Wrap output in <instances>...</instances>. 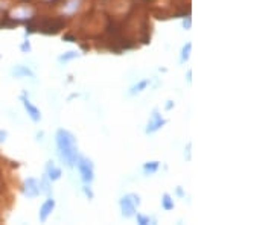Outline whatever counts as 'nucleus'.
<instances>
[{"instance_id": "aec40b11", "label": "nucleus", "mask_w": 274, "mask_h": 225, "mask_svg": "<svg viewBox=\"0 0 274 225\" xmlns=\"http://www.w3.org/2000/svg\"><path fill=\"white\" fill-rule=\"evenodd\" d=\"M20 52L22 53H31L32 52V45L29 42V38H25L22 45H20Z\"/></svg>"}, {"instance_id": "f03ea898", "label": "nucleus", "mask_w": 274, "mask_h": 225, "mask_svg": "<svg viewBox=\"0 0 274 225\" xmlns=\"http://www.w3.org/2000/svg\"><path fill=\"white\" fill-rule=\"evenodd\" d=\"M75 168L78 169L79 178L84 184H92L95 181V165L89 157L79 154L75 163Z\"/></svg>"}, {"instance_id": "a211bd4d", "label": "nucleus", "mask_w": 274, "mask_h": 225, "mask_svg": "<svg viewBox=\"0 0 274 225\" xmlns=\"http://www.w3.org/2000/svg\"><path fill=\"white\" fill-rule=\"evenodd\" d=\"M79 5H81V0H67L66 5L62 6V12L67 14V15H72L78 11Z\"/></svg>"}, {"instance_id": "f257e3e1", "label": "nucleus", "mask_w": 274, "mask_h": 225, "mask_svg": "<svg viewBox=\"0 0 274 225\" xmlns=\"http://www.w3.org/2000/svg\"><path fill=\"white\" fill-rule=\"evenodd\" d=\"M55 145H56V152L62 165L67 168H75V163L78 160L79 151H78V141L76 137L72 131L59 128L55 133Z\"/></svg>"}, {"instance_id": "20e7f679", "label": "nucleus", "mask_w": 274, "mask_h": 225, "mask_svg": "<svg viewBox=\"0 0 274 225\" xmlns=\"http://www.w3.org/2000/svg\"><path fill=\"white\" fill-rule=\"evenodd\" d=\"M167 124V120L162 116V113L159 111V108H154L153 113L150 114V119H148V124H146V128H145V134H156L157 131H160L164 125Z\"/></svg>"}, {"instance_id": "2eb2a0df", "label": "nucleus", "mask_w": 274, "mask_h": 225, "mask_svg": "<svg viewBox=\"0 0 274 225\" xmlns=\"http://www.w3.org/2000/svg\"><path fill=\"white\" fill-rule=\"evenodd\" d=\"M79 56H81V53L78 50H67L64 53H61L56 59H58L59 64H66V63H70V61H73Z\"/></svg>"}, {"instance_id": "4be33fe9", "label": "nucleus", "mask_w": 274, "mask_h": 225, "mask_svg": "<svg viewBox=\"0 0 274 225\" xmlns=\"http://www.w3.org/2000/svg\"><path fill=\"white\" fill-rule=\"evenodd\" d=\"M191 146H192V143L189 141V143H187V146L184 148V158H186L187 161L191 160Z\"/></svg>"}, {"instance_id": "f3484780", "label": "nucleus", "mask_w": 274, "mask_h": 225, "mask_svg": "<svg viewBox=\"0 0 274 225\" xmlns=\"http://www.w3.org/2000/svg\"><path fill=\"white\" fill-rule=\"evenodd\" d=\"M134 219L139 225H150V224H157V219L154 216L150 215H143V213H137L134 215Z\"/></svg>"}, {"instance_id": "c85d7f7f", "label": "nucleus", "mask_w": 274, "mask_h": 225, "mask_svg": "<svg viewBox=\"0 0 274 225\" xmlns=\"http://www.w3.org/2000/svg\"><path fill=\"white\" fill-rule=\"evenodd\" d=\"M0 58H2V53H0Z\"/></svg>"}, {"instance_id": "1a4fd4ad", "label": "nucleus", "mask_w": 274, "mask_h": 225, "mask_svg": "<svg viewBox=\"0 0 274 225\" xmlns=\"http://www.w3.org/2000/svg\"><path fill=\"white\" fill-rule=\"evenodd\" d=\"M45 175H46L52 182H55V181L61 180V177H62V169H61L59 166H56V163H55L54 160H49V161L46 163V166H45Z\"/></svg>"}, {"instance_id": "6ab92c4d", "label": "nucleus", "mask_w": 274, "mask_h": 225, "mask_svg": "<svg viewBox=\"0 0 274 225\" xmlns=\"http://www.w3.org/2000/svg\"><path fill=\"white\" fill-rule=\"evenodd\" d=\"M82 192H84V195H86V198L89 201H93L95 199V192L92 190V184H84V186H82Z\"/></svg>"}, {"instance_id": "b1692460", "label": "nucleus", "mask_w": 274, "mask_h": 225, "mask_svg": "<svg viewBox=\"0 0 274 225\" xmlns=\"http://www.w3.org/2000/svg\"><path fill=\"white\" fill-rule=\"evenodd\" d=\"M175 107V102L174 100H166V104H164V111H171L172 108Z\"/></svg>"}, {"instance_id": "5701e85b", "label": "nucleus", "mask_w": 274, "mask_h": 225, "mask_svg": "<svg viewBox=\"0 0 274 225\" xmlns=\"http://www.w3.org/2000/svg\"><path fill=\"white\" fill-rule=\"evenodd\" d=\"M8 135L9 133L6 130H0V143H5L8 140Z\"/></svg>"}, {"instance_id": "ddd939ff", "label": "nucleus", "mask_w": 274, "mask_h": 225, "mask_svg": "<svg viewBox=\"0 0 274 225\" xmlns=\"http://www.w3.org/2000/svg\"><path fill=\"white\" fill-rule=\"evenodd\" d=\"M38 184H40V193L41 195L52 196V181L46 175L41 177V180L38 181Z\"/></svg>"}, {"instance_id": "412c9836", "label": "nucleus", "mask_w": 274, "mask_h": 225, "mask_svg": "<svg viewBox=\"0 0 274 225\" xmlns=\"http://www.w3.org/2000/svg\"><path fill=\"white\" fill-rule=\"evenodd\" d=\"M181 26H183V29H184V31H189V29L192 28V18H191V17H186V18H183Z\"/></svg>"}, {"instance_id": "0eeeda50", "label": "nucleus", "mask_w": 274, "mask_h": 225, "mask_svg": "<svg viewBox=\"0 0 274 225\" xmlns=\"http://www.w3.org/2000/svg\"><path fill=\"white\" fill-rule=\"evenodd\" d=\"M55 207H56V202H55L54 196H48V199H46L43 204H41V207H40V210H38V221H40L41 224L48 222V219H49L51 215L54 213Z\"/></svg>"}, {"instance_id": "4468645a", "label": "nucleus", "mask_w": 274, "mask_h": 225, "mask_svg": "<svg viewBox=\"0 0 274 225\" xmlns=\"http://www.w3.org/2000/svg\"><path fill=\"white\" fill-rule=\"evenodd\" d=\"M160 206L164 212H171V210L175 209V201L169 193H163L162 199H160Z\"/></svg>"}, {"instance_id": "a878e982", "label": "nucleus", "mask_w": 274, "mask_h": 225, "mask_svg": "<svg viewBox=\"0 0 274 225\" xmlns=\"http://www.w3.org/2000/svg\"><path fill=\"white\" fill-rule=\"evenodd\" d=\"M35 140H37V141H43V140H45V131H37Z\"/></svg>"}, {"instance_id": "393cba45", "label": "nucleus", "mask_w": 274, "mask_h": 225, "mask_svg": "<svg viewBox=\"0 0 274 225\" xmlns=\"http://www.w3.org/2000/svg\"><path fill=\"white\" fill-rule=\"evenodd\" d=\"M130 195H131V198H133V201H134V204H136V207H140V204H142L140 195H137V193H130Z\"/></svg>"}, {"instance_id": "9d476101", "label": "nucleus", "mask_w": 274, "mask_h": 225, "mask_svg": "<svg viewBox=\"0 0 274 225\" xmlns=\"http://www.w3.org/2000/svg\"><path fill=\"white\" fill-rule=\"evenodd\" d=\"M34 14V9L28 5H22V6H17L11 11V17L14 20H18V22H25V20H29L31 15Z\"/></svg>"}, {"instance_id": "dca6fc26", "label": "nucleus", "mask_w": 274, "mask_h": 225, "mask_svg": "<svg viewBox=\"0 0 274 225\" xmlns=\"http://www.w3.org/2000/svg\"><path fill=\"white\" fill-rule=\"evenodd\" d=\"M191 52H192V43L187 42L186 45H183V47H181V50H180V59H178V63H180V64L187 63L189 58H191Z\"/></svg>"}, {"instance_id": "bb28decb", "label": "nucleus", "mask_w": 274, "mask_h": 225, "mask_svg": "<svg viewBox=\"0 0 274 225\" xmlns=\"http://www.w3.org/2000/svg\"><path fill=\"white\" fill-rule=\"evenodd\" d=\"M175 195H177L178 198H186V193H184V190H183V187H181V186H178V187H177Z\"/></svg>"}, {"instance_id": "f8f14e48", "label": "nucleus", "mask_w": 274, "mask_h": 225, "mask_svg": "<svg viewBox=\"0 0 274 225\" xmlns=\"http://www.w3.org/2000/svg\"><path fill=\"white\" fill-rule=\"evenodd\" d=\"M160 169V161L154 160V161H146L145 165L142 166V171H143V175L146 177H151L154 174H157Z\"/></svg>"}, {"instance_id": "423d86ee", "label": "nucleus", "mask_w": 274, "mask_h": 225, "mask_svg": "<svg viewBox=\"0 0 274 225\" xmlns=\"http://www.w3.org/2000/svg\"><path fill=\"white\" fill-rule=\"evenodd\" d=\"M22 192L23 195L28 198V199H35L38 198L41 193H40V184H38V180L35 177H28L23 182L22 186Z\"/></svg>"}, {"instance_id": "39448f33", "label": "nucleus", "mask_w": 274, "mask_h": 225, "mask_svg": "<svg viewBox=\"0 0 274 225\" xmlns=\"http://www.w3.org/2000/svg\"><path fill=\"white\" fill-rule=\"evenodd\" d=\"M119 207H120V215H122V218H125V219H131V218H134V215H136V204H134V201H133V198H131V195L128 193V195H123L120 199H119Z\"/></svg>"}, {"instance_id": "cd10ccee", "label": "nucleus", "mask_w": 274, "mask_h": 225, "mask_svg": "<svg viewBox=\"0 0 274 225\" xmlns=\"http://www.w3.org/2000/svg\"><path fill=\"white\" fill-rule=\"evenodd\" d=\"M186 79H187V84H191V83H192V70H191V69H189V70H187Z\"/></svg>"}, {"instance_id": "7ed1b4c3", "label": "nucleus", "mask_w": 274, "mask_h": 225, "mask_svg": "<svg viewBox=\"0 0 274 225\" xmlns=\"http://www.w3.org/2000/svg\"><path fill=\"white\" fill-rule=\"evenodd\" d=\"M20 102H22V105L25 108V111L28 113V117L34 122V124H40L41 120V111L40 108L34 104V102L29 99V93L28 91H23L22 94L18 96Z\"/></svg>"}, {"instance_id": "9b49d317", "label": "nucleus", "mask_w": 274, "mask_h": 225, "mask_svg": "<svg viewBox=\"0 0 274 225\" xmlns=\"http://www.w3.org/2000/svg\"><path fill=\"white\" fill-rule=\"evenodd\" d=\"M151 84V79H140L139 83H136L134 86H131L130 87V90H128V96H136V94H139V93H142L143 90H146L148 89V86Z\"/></svg>"}, {"instance_id": "6e6552de", "label": "nucleus", "mask_w": 274, "mask_h": 225, "mask_svg": "<svg viewBox=\"0 0 274 225\" xmlns=\"http://www.w3.org/2000/svg\"><path fill=\"white\" fill-rule=\"evenodd\" d=\"M9 75L15 79H23V78H29V79H34L35 78V72L29 67V66H25V64H15L11 67L9 70Z\"/></svg>"}]
</instances>
